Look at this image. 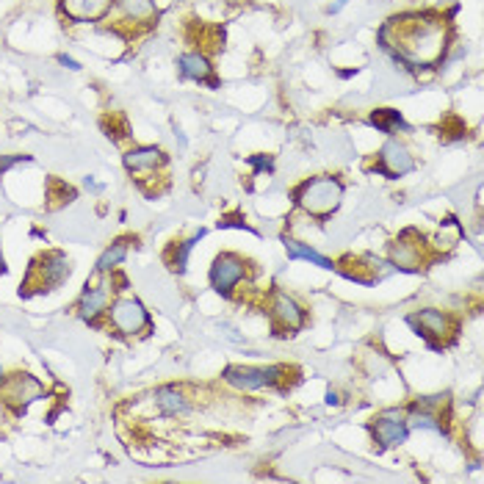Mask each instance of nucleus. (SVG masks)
<instances>
[{
  "mask_svg": "<svg viewBox=\"0 0 484 484\" xmlns=\"http://www.w3.org/2000/svg\"><path fill=\"white\" fill-rule=\"evenodd\" d=\"M369 125L377 128V131L385 133V136H396L398 131H401V133H410V131H413L407 119L401 116V111H396V108H374V111L369 114Z\"/></svg>",
  "mask_w": 484,
  "mask_h": 484,
  "instance_id": "obj_19",
  "label": "nucleus"
},
{
  "mask_svg": "<svg viewBox=\"0 0 484 484\" xmlns=\"http://www.w3.org/2000/svg\"><path fill=\"white\" fill-rule=\"evenodd\" d=\"M178 72L183 80H194V84H211L214 89L219 87V80L214 78V64L205 53L191 50L178 56Z\"/></svg>",
  "mask_w": 484,
  "mask_h": 484,
  "instance_id": "obj_17",
  "label": "nucleus"
},
{
  "mask_svg": "<svg viewBox=\"0 0 484 484\" xmlns=\"http://www.w3.org/2000/svg\"><path fill=\"white\" fill-rule=\"evenodd\" d=\"M208 277H211V288L230 299L233 291L247 279V260L235 252H222V255L214 258Z\"/></svg>",
  "mask_w": 484,
  "mask_h": 484,
  "instance_id": "obj_7",
  "label": "nucleus"
},
{
  "mask_svg": "<svg viewBox=\"0 0 484 484\" xmlns=\"http://www.w3.org/2000/svg\"><path fill=\"white\" fill-rule=\"evenodd\" d=\"M379 48L405 69L434 67L446 59L452 42V25L437 12H410L390 17L379 33Z\"/></svg>",
  "mask_w": 484,
  "mask_h": 484,
  "instance_id": "obj_1",
  "label": "nucleus"
},
{
  "mask_svg": "<svg viewBox=\"0 0 484 484\" xmlns=\"http://www.w3.org/2000/svg\"><path fill=\"white\" fill-rule=\"evenodd\" d=\"M72 274L69 258L59 250L36 255L28 266L25 282L20 286V297H33V294H48L53 288H59L61 282H67Z\"/></svg>",
  "mask_w": 484,
  "mask_h": 484,
  "instance_id": "obj_3",
  "label": "nucleus"
},
{
  "mask_svg": "<svg viewBox=\"0 0 484 484\" xmlns=\"http://www.w3.org/2000/svg\"><path fill=\"white\" fill-rule=\"evenodd\" d=\"M271 318H274V324L282 327V330H302L305 327V321H307V310L286 291H274L271 297Z\"/></svg>",
  "mask_w": 484,
  "mask_h": 484,
  "instance_id": "obj_13",
  "label": "nucleus"
},
{
  "mask_svg": "<svg viewBox=\"0 0 484 484\" xmlns=\"http://www.w3.org/2000/svg\"><path fill=\"white\" fill-rule=\"evenodd\" d=\"M42 396H45L42 382L31 374H23V371L4 377V382H0V398H4V405L14 413H23L31 401L42 398Z\"/></svg>",
  "mask_w": 484,
  "mask_h": 484,
  "instance_id": "obj_8",
  "label": "nucleus"
},
{
  "mask_svg": "<svg viewBox=\"0 0 484 484\" xmlns=\"http://www.w3.org/2000/svg\"><path fill=\"white\" fill-rule=\"evenodd\" d=\"M123 164L128 169V175L139 178V175H152L158 167L167 164V155L160 147L155 144H142V147H133L123 155Z\"/></svg>",
  "mask_w": 484,
  "mask_h": 484,
  "instance_id": "obj_15",
  "label": "nucleus"
},
{
  "mask_svg": "<svg viewBox=\"0 0 484 484\" xmlns=\"http://www.w3.org/2000/svg\"><path fill=\"white\" fill-rule=\"evenodd\" d=\"M23 160H31L28 155H0V178H4L12 167L23 164Z\"/></svg>",
  "mask_w": 484,
  "mask_h": 484,
  "instance_id": "obj_24",
  "label": "nucleus"
},
{
  "mask_svg": "<svg viewBox=\"0 0 484 484\" xmlns=\"http://www.w3.org/2000/svg\"><path fill=\"white\" fill-rule=\"evenodd\" d=\"M297 205L318 219H327L330 214H335L341 208L343 199V183L335 175H318L305 180L297 191H294Z\"/></svg>",
  "mask_w": 484,
  "mask_h": 484,
  "instance_id": "obj_2",
  "label": "nucleus"
},
{
  "mask_svg": "<svg viewBox=\"0 0 484 484\" xmlns=\"http://www.w3.org/2000/svg\"><path fill=\"white\" fill-rule=\"evenodd\" d=\"M59 64H61V67H67V69H72V72H78V69H80V64H78L72 56H67V53H61V56H59Z\"/></svg>",
  "mask_w": 484,
  "mask_h": 484,
  "instance_id": "obj_25",
  "label": "nucleus"
},
{
  "mask_svg": "<svg viewBox=\"0 0 484 484\" xmlns=\"http://www.w3.org/2000/svg\"><path fill=\"white\" fill-rule=\"evenodd\" d=\"M286 252H288L291 260H307V263H313V266H318V269H327V271L335 269V263H333L327 255L315 252L313 247L302 244V241H297V238H286Z\"/></svg>",
  "mask_w": 484,
  "mask_h": 484,
  "instance_id": "obj_20",
  "label": "nucleus"
},
{
  "mask_svg": "<svg viewBox=\"0 0 484 484\" xmlns=\"http://www.w3.org/2000/svg\"><path fill=\"white\" fill-rule=\"evenodd\" d=\"M250 164L255 167V172H271L274 169V158L271 155H250Z\"/></svg>",
  "mask_w": 484,
  "mask_h": 484,
  "instance_id": "obj_23",
  "label": "nucleus"
},
{
  "mask_svg": "<svg viewBox=\"0 0 484 484\" xmlns=\"http://www.w3.org/2000/svg\"><path fill=\"white\" fill-rule=\"evenodd\" d=\"M111 305V288H108V282H87V288L84 294H80L78 299V318L80 321H87V324H95V321L108 310Z\"/></svg>",
  "mask_w": 484,
  "mask_h": 484,
  "instance_id": "obj_14",
  "label": "nucleus"
},
{
  "mask_svg": "<svg viewBox=\"0 0 484 484\" xmlns=\"http://www.w3.org/2000/svg\"><path fill=\"white\" fill-rule=\"evenodd\" d=\"M416 169V158L410 152V147L405 142H398L396 136H390L379 152H377V164L371 167V172H379L385 178H405Z\"/></svg>",
  "mask_w": 484,
  "mask_h": 484,
  "instance_id": "obj_10",
  "label": "nucleus"
},
{
  "mask_svg": "<svg viewBox=\"0 0 484 484\" xmlns=\"http://www.w3.org/2000/svg\"><path fill=\"white\" fill-rule=\"evenodd\" d=\"M0 382H4V369H0Z\"/></svg>",
  "mask_w": 484,
  "mask_h": 484,
  "instance_id": "obj_28",
  "label": "nucleus"
},
{
  "mask_svg": "<svg viewBox=\"0 0 484 484\" xmlns=\"http://www.w3.org/2000/svg\"><path fill=\"white\" fill-rule=\"evenodd\" d=\"M286 374V366H269V369H252V366H227L222 371V379L227 385H233L235 390H260V388H271L282 379Z\"/></svg>",
  "mask_w": 484,
  "mask_h": 484,
  "instance_id": "obj_11",
  "label": "nucleus"
},
{
  "mask_svg": "<svg viewBox=\"0 0 484 484\" xmlns=\"http://www.w3.org/2000/svg\"><path fill=\"white\" fill-rule=\"evenodd\" d=\"M346 4H349V0H335V4H330V9H327V12H330V14H338Z\"/></svg>",
  "mask_w": 484,
  "mask_h": 484,
  "instance_id": "obj_26",
  "label": "nucleus"
},
{
  "mask_svg": "<svg viewBox=\"0 0 484 484\" xmlns=\"http://www.w3.org/2000/svg\"><path fill=\"white\" fill-rule=\"evenodd\" d=\"M371 437L379 449H396L401 443H407V437H410L407 413L398 407H390V410H382L379 416H374Z\"/></svg>",
  "mask_w": 484,
  "mask_h": 484,
  "instance_id": "obj_9",
  "label": "nucleus"
},
{
  "mask_svg": "<svg viewBox=\"0 0 484 484\" xmlns=\"http://www.w3.org/2000/svg\"><path fill=\"white\" fill-rule=\"evenodd\" d=\"M114 0H59V9L69 23H103Z\"/></svg>",
  "mask_w": 484,
  "mask_h": 484,
  "instance_id": "obj_16",
  "label": "nucleus"
},
{
  "mask_svg": "<svg viewBox=\"0 0 484 484\" xmlns=\"http://www.w3.org/2000/svg\"><path fill=\"white\" fill-rule=\"evenodd\" d=\"M426 247L429 244H424V238L416 230H405L388 250L390 266L398 271H413V274L421 271L426 263Z\"/></svg>",
  "mask_w": 484,
  "mask_h": 484,
  "instance_id": "obj_6",
  "label": "nucleus"
},
{
  "mask_svg": "<svg viewBox=\"0 0 484 484\" xmlns=\"http://www.w3.org/2000/svg\"><path fill=\"white\" fill-rule=\"evenodd\" d=\"M152 401H155V407L160 416H167V418H183L191 413V401L188 396L175 388V385H160L152 390Z\"/></svg>",
  "mask_w": 484,
  "mask_h": 484,
  "instance_id": "obj_18",
  "label": "nucleus"
},
{
  "mask_svg": "<svg viewBox=\"0 0 484 484\" xmlns=\"http://www.w3.org/2000/svg\"><path fill=\"white\" fill-rule=\"evenodd\" d=\"M203 238H205V230L194 233L188 241H180V244L175 247V255L169 258V269H172V271H178V274H183V271H186V266H188V255H191V250H194Z\"/></svg>",
  "mask_w": 484,
  "mask_h": 484,
  "instance_id": "obj_22",
  "label": "nucleus"
},
{
  "mask_svg": "<svg viewBox=\"0 0 484 484\" xmlns=\"http://www.w3.org/2000/svg\"><path fill=\"white\" fill-rule=\"evenodd\" d=\"M108 321L119 335H136L150 324V313L136 297H119L108 305Z\"/></svg>",
  "mask_w": 484,
  "mask_h": 484,
  "instance_id": "obj_5",
  "label": "nucleus"
},
{
  "mask_svg": "<svg viewBox=\"0 0 484 484\" xmlns=\"http://www.w3.org/2000/svg\"><path fill=\"white\" fill-rule=\"evenodd\" d=\"M128 244H131V238H116L114 244L100 255V260H97V274H108V271H114L119 263H123L125 258H128Z\"/></svg>",
  "mask_w": 484,
  "mask_h": 484,
  "instance_id": "obj_21",
  "label": "nucleus"
},
{
  "mask_svg": "<svg viewBox=\"0 0 484 484\" xmlns=\"http://www.w3.org/2000/svg\"><path fill=\"white\" fill-rule=\"evenodd\" d=\"M407 324L424 335L429 341V346H440L446 343L452 335H454V318L446 313V310H437V307H424V310H416L407 315Z\"/></svg>",
  "mask_w": 484,
  "mask_h": 484,
  "instance_id": "obj_4",
  "label": "nucleus"
},
{
  "mask_svg": "<svg viewBox=\"0 0 484 484\" xmlns=\"http://www.w3.org/2000/svg\"><path fill=\"white\" fill-rule=\"evenodd\" d=\"M155 14V0H114L105 20H111L114 25H150Z\"/></svg>",
  "mask_w": 484,
  "mask_h": 484,
  "instance_id": "obj_12",
  "label": "nucleus"
},
{
  "mask_svg": "<svg viewBox=\"0 0 484 484\" xmlns=\"http://www.w3.org/2000/svg\"><path fill=\"white\" fill-rule=\"evenodd\" d=\"M0 274H6V263H4V255H0Z\"/></svg>",
  "mask_w": 484,
  "mask_h": 484,
  "instance_id": "obj_27",
  "label": "nucleus"
}]
</instances>
